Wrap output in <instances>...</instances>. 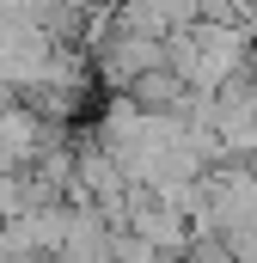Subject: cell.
Instances as JSON below:
<instances>
[{
    "instance_id": "6da1fadb",
    "label": "cell",
    "mask_w": 257,
    "mask_h": 263,
    "mask_svg": "<svg viewBox=\"0 0 257 263\" xmlns=\"http://www.w3.org/2000/svg\"><path fill=\"white\" fill-rule=\"evenodd\" d=\"M123 98L141 110V117H184L190 86H184L166 62H153V67H141V73H128V80H123Z\"/></svg>"
}]
</instances>
